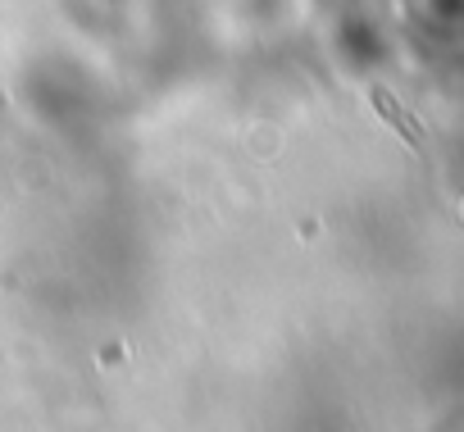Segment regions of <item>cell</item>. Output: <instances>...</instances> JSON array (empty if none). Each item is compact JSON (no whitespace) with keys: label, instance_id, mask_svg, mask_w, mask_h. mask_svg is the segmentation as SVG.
<instances>
[{"label":"cell","instance_id":"1","mask_svg":"<svg viewBox=\"0 0 464 432\" xmlns=\"http://www.w3.org/2000/svg\"><path fill=\"white\" fill-rule=\"evenodd\" d=\"M373 105H378V110L387 114V123H392V128L401 132V137L410 141V146H423V132H419V123H410V119H405V110H401V105H396L387 91H373Z\"/></svg>","mask_w":464,"mask_h":432}]
</instances>
